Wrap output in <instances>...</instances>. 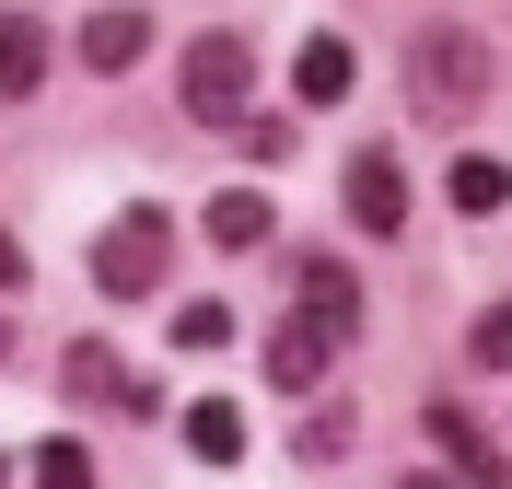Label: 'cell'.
Masks as SVG:
<instances>
[{
	"instance_id": "cell-8",
	"label": "cell",
	"mask_w": 512,
	"mask_h": 489,
	"mask_svg": "<svg viewBox=\"0 0 512 489\" xmlns=\"http://www.w3.org/2000/svg\"><path fill=\"white\" fill-rule=\"evenodd\" d=\"M350 82H361L350 35H303V47H291V94H303V105H338Z\"/></svg>"
},
{
	"instance_id": "cell-12",
	"label": "cell",
	"mask_w": 512,
	"mask_h": 489,
	"mask_svg": "<svg viewBox=\"0 0 512 489\" xmlns=\"http://www.w3.org/2000/svg\"><path fill=\"white\" fill-rule=\"evenodd\" d=\"M268 222H280V210H268L256 187H222V198H210V245H222V257H245V245H268Z\"/></svg>"
},
{
	"instance_id": "cell-4",
	"label": "cell",
	"mask_w": 512,
	"mask_h": 489,
	"mask_svg": "<svg viewBox=\"0 0 512 489\" xmlns=\"http://www.w3.org/2000/svg\"><path fill=\"white\" fill-rule=\"evenodd\" d=\"M338 350H350V326L315 315V303H291V315L268 326V385H280V396H315L326 373H338Z\"/></svg>"
},
{
	"instance_id": "cell-19",
	"label": "cell",
	"mask_w": 512,
	"mask_h": 489,
	"mask_svg": "<svg viewBox=\"0 0 512 489\" xmlns=\"http://www.w3.org/2000/svg\"><path fill=\"white\" fill-rule=\"evenodd\" d=\"M0 478H12V455H0Z\"/></svg>"
},
{
	"instance_id": "cell-10",
	"label": "cell",
	"mask_w": 512,
	"mask_h": 489,
	"mask_svg": "<svg viewBox=\"0 0 512 489\" xmlns=\"http://www.w3.org/2000/svg\"><path fill=\"white\" fill-rule=\"evenodd\" d=\"M187 455L198 466H233V455H245V408H233V396H187Z\"/></svg>"
},
{
	"instance_id": "cell-5",
	"label": "cell",
	"mask_w": 512,
	"mask_h": 489,
	"mask_svg": "<svg viewBox=\"0 0 512 489\" xmlns=\"http://www.w3.org/2000/svg\"><path fill=\"white\" fill-rule=\"evenodd\" d=\"M59 385L82 396V408H128V420H163V385H140L105 338H70V361H59Z\"/></svg>"
},
{
	"instance_id": "cell-14",
	"label": "cell",
	"mask_w": 512,
	"mask_h": 489,
	"mask_svg": "<svg viewBox=\"0 0 512 489\" xmlns=\"http://www.w3.org/2000/svg\"><path fill=\"white\" fill-rule=\"evenodd\" d=\"M501 198H512V175H501L489 152H466V163H454V210H501Z\"/></svg>"
},
{
	"instance_id": "cell-9",
	"label": "cell",
	"mask_w": 512,
	"mask_h": 489,
	"mask_svg": "<svg viewBox=\"0 0 512 489\" xmlns=\"http://www.w3.org/2000/svg\"><path fill=\"white\" fill-rule=\"evenodd\" d=\"M35 82H47V24L35 12H0V105L35 94Z\"/></svg>"
},
{
	"instance_id": "cell-11",
	"label": "cell",
	"mask_w": 512,
	"mask_h": 489,
	"mask_svg": "<svg viewBox=\"0 0 512 489\" xmlns=\"http://www.w3.org/2000/svg\"><path fill=\"white\" fill-rule=\"evenodd\" d=\"M140 47H152V24H140V12H94V24H82V70H105V82H117V70H140Z\"/></svg>"
},
{
	"instance_id": "cell-3",
	"label": "cell",
	"mask_w": 512,
	"mask_h": 489,
	"mask_svg": "<svg viewBox=\"0 0 512 489\" xmlns=\"http://www.w3.org/2000/svg\"><path fill=\"white\" fill-rule=\"evenodd\" d=\"M163 257H175V222L140 198V210H117V222L94 233V292H117V303L163 292Z\"/></svg>"
},
{
	"instance_id": "cell-2",
	"label": "cell",
	"mask_w": 512,
	"mask_h": 489,
	"mask_svg": "<svg viewBox=\"0 0 512 489\" xmlns=\"http://www.w3.org/2000/svg\"><path fill=\"white\" fill-rule=\"evenodd\" d=\"M408 94H419V117H443V129H466L478 117V94H489V47L466 24H431L408 47Z\"/></svg>"
},
{
	"instance_id": "cell-6",
	"label": "cell",
	"mask_w": 512,
	"mask_h": 489,
	"mask_svg": "<svg viewBox=\"0 0 512 489\" xmlns=\"http://www.w3.org/2000/svg\"><path fill=\"white\" fill-rule=\"evenodd\" d=\"M338 198H350V222H361V233H408V163L384 152V140H361V152H350Z\"/></svg>"
},
{
	"instance_id": "cell-15",
	"label": "cell",
	"mask_w": 512,
	"mask_h": 489,
	"mask_svg": "<svg viewBox=\"0 0 512 489\" xmlns=\"http://www.w3.org/2000/svg\"><path fill=\"white\" fill-rule=\"evenodd\" d=\"M35 489H94V455H82V443H35Z\"/></svg>"
},
{
	"instance_id": "cell-1",
	"label": "cell",
	"mask_w": 512,
	"mask_h": 489,
	"mask_svg": "<svg viewBox=\"0 0 512 489\" xmlns=\"http://www.w3.org/2000/svg\"><path fill=\"white\" fill-rule=\"evenodd\" d=\"M175 94H187V117L198 129H245L256 117V35H198L187 59H175Z\"/></svg>"
},
{
	"instance_id": "cell-17",
	"label": "cell",
	"mask_w": 512,
	"mask_h": 489,
	"mask_svg": "<svg viewBox=\"0 0 512 489\" xmlns=\"http://www.w3.org/2000/svg\"><path fill=\"white\" fill-rule=\"evenodd\" d=\"M466 350H478L489 373H512V303H501V315H478V338H466Z\"/></svg>"
},
{
	"instance_id": "cell-16",
	"label": "cell",
	"mask_w": 512,
	"mask_h": 489,
	"mask_svg": "<svg viewBox=\"0 0 512 489\" xmlns=\"http://www.w3.org/2000/svg\"><path fill=\"white\" fill-rule=\"evenodd\" d=\"M233 338V303H187V315H175V350H222Z\"/></svg>"
},
{
	"instance_id": "cell-13",
	"label": "cell",
	"mask_w": 512,
	"mask_h": 489,
	"mask_svg": "<svg viewBox=\"0 0 512 489\" xmlns=\"http://www.w3.org/2000/svg\"><path fill=\"white\" fill-rule=\"evenodd\" d=\"M303 303H315V315H338V326H361V280L338 257H303Z\"/></svg>"
},
{
	"instance_id": "cell-7",
	"label": "cell",
	"mask_w": 512,
	"mask_h": 489,
	"mask_svg": "<svg viewBox=\"0 0 512 489\" xmlns=\"http://www.w3.org/2000/svg\"><path fill=\"white\" fill-rule=\"evenodd\" d=\"M419 431H431V455L454 466V478L466 489H512V466H501V443H489L478 420H466V408H454V396H431V408H419Z\"/></svg>"
},
{
	"instance_id": "cell-18",
	"label": "cell",
	"mask_w": 512,
	"mask_h": 489,
	"mask_svg": "<svg viewBox=\"0 0 512 489\" xmlns=\"http://www.w3.org/2000/svg\"><path fill=\"white\" fill-rule=\"evenodd\" d=\"M408 489H466V478H454V466H419V478H408Z\"/></svg>"
}]
</instances>
